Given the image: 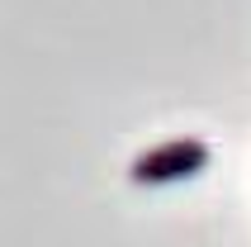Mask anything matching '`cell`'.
I'll use <instances>...</instances> for the list:
<instances>
[{"label":"cell","instance_id":"1","mask_svg":"<svg viewBox=\"0 0 251 247\" xmlns=\"http://www.w3.org/2000/svg\"><path fill=\"white\" fill-rule=\"evenodd\" d=\"M209 162H213V148L204 138H166V143H156V148L133 157L128 181L133 185H176V181L199 176Z\"/></svg>","mask_w":251,"mask_h":247}]
</instances>
